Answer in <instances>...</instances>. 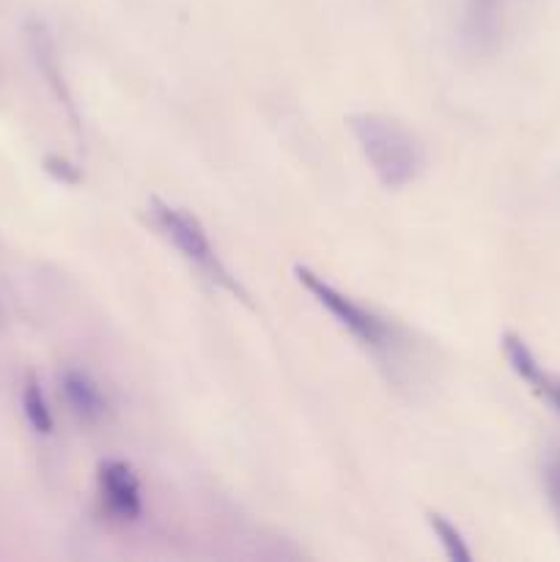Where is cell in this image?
I'll use <instances>...</instances> for the list:
<instances>
[{
	"mask_svg": "<svg viewBox=\"0 0 560 562\" xmlns=\"http://www.w3.org/2000/svg\"><path fill=\"white\" fill-rule=\"evenodd\" d=\"M349 130L382 187L401 190L421 176L423 146L401 121L384 113H351Z\"/></svg>",
	"mask_w": 560,
	"mask_h": 562,
	"instance_id": "6da1fadb",
	"label": "cell"
},
{
	"mask_svg": "<svg viewBox=\"0 0 560 562\" xmlns=\"http://www.w3.org/2000/svg\"><path fill=\"white\" fill-rule=\"evenodd\" d=\"M148 220H152L154 231L195 269L201 278H206L209 283L217 285V289L228 291L236 300L247 302V291L239 280L234 278L225 261L220 258V252L214 250L212 236L203 228L201 220L195 217L187 209L176 206V203L163 201V198H152L148 201Z\"/></svg>",
	"mask_w": 560,
	"mask_h": 562,
	"instance_id": "7a4b0ae2",
	"label": "cell"
},
{
	"mask_svg": "<svg viewBox=\"0 0 560 562\" xmlns=\"http://www.w3.org/2000/svg\"><path fill=\"white\" fill-rule=\"evenodd\" d=\"M294 278L296 283L313 296V302H316L322 311H327L329 316L335 318V324H338L340 329H346V333H349L362 349L373 351V355H388V351H393L395 346L393 327H390L379 313H373L371 307L351 300L349 294H344L338 285H333L327 278L313 272L311 267L296 263Z\"/></svg>",
	"mask_w": 560,
	"mask_h": 562,
	"instance_id": "3957f363",
	"label": "cell"
},
{
	"mask_svg": "<svg viewBox=\"0 0 560 562\" xmlns=\"http://www.w3.org/2000/svg\"><path fill=\"white\" fill-rule=\"evenodd\" d=\"M97 492L104 510L119 521H135L143 514V488L126 461L108 459L97 470Z\"/></svg>",
	"mask_w": 560,
	"mask_h": 562,
	"instance_id": "277c9868",
	"label": "cell"
},
{
	"mask_svg": "<svg viewBox=\"0 0 560 562\" xmlns=\"http://www.w3.org/2000/svg\"><path fill=\"white\" fill-rule=\"evenodd\" d=\"M500 346H503L505 362H508L511 371L516 373V379L525 382L530 393H536L549 409L560 415V376H555V373H549L547 368L541 366L536 351L527 346V340L522 338V335L503 333Z\"/></svg>",
	"mask_w": 560,
	"mask_h": 562,
	"instance_id": "5b68a950",
	"label": "cell"
},
{
	"mask_svg": "<svg viewBox=\"0 0 560 562\" xmlns=\"http://www.w3.org/2000/svg\"><path fill=\"white\" fill-rule=\"evenodd\" d=\"M461 33L472 53H492L503 33V5L500 0H467L461 16Z\"/></svg>",
	"mask_w": 560,
	"mask_h": 562,
	"instance_id": "8992f818",
	"label": "cell"
},
{
	"mask_svg": "<svg viewBox=\"0 0 560 562\" xmlns=\"http://www.w3.org/2000/svg\"><path fill=\"white\" fill-rule=\"evenodd\" d=\"M60 393H64L69 409L82 423H99L104 417V412H108V398H104L102 387L86 371L66 368L60 373Z\"/></svg>",
	"mask_w": 560,
	"mask_h": 562,
	"instance_id": "52a82bcc",
	"label": "cell"
},
{
	"mask_svg": "<svg viewBox=\"0 0 560 562\" xmlns=\"http://www.w3.org/2000/svg\"><path fill=\"white\" fill-rule=\"evenodd\" d=\"M22 415H25L27 426H31L36 434H42V437L53 434L55 428L53 409H49V401L47 395H44L42 382H38L33 373L25 379V384H22Z\"/></svg>",
	"mask_w": 560,
	"mask_h": 562,
	"instance_id": "ba28073f",
	"label": "cell"
},
{
	"mask_svg": "<svg viewBox=\"0 0 560 562\" xmlns=\"http://www.w3.org/2000/svg\"><path fill=\"white\" fill-rule=\"evenodd\" d=\"M426 521H428V527H432L434 538L439 541V547H443L445 554H448V560H453V562H470L472 560L470 547H467L461 530H456V525H450L443 514H426Z\"/></svg>",
	"mask_w": 560,
	"mask_h": 562,
	"instance_id": "9c48e42d",
	"label": "cell"
},
{
	"mask_svg": "<svg viewBox=\"0 0 560 562\" xmlns=\"http://www.w3.org/2000/svg\"><path fill=\"white\" fill-rule=\"evenodd\" d=\"M544 494H547L549 510H552L560 530V450L549 453L544 461Z\"/></svg>",
	"mask_w": 560,
	"mask_h": 562,
	"instance_id": "30bf717a",
	"label": "cell"
},
{
	"mask_svg": "<svg viewBox=\"0 0 560 562\" xmlns=\"http://www.w3.org/2000/svg\"><path fill=\"white\" fill-rule=\"evenodd\" d=\"M44 165H47L49 173H53L55 179L64 181V184H75V181L80 179V173H77V170L71 168V165L66 162V159H60V157H49Z\"/></svg>",
	"mask_w": 560,
	"mask_h": 562,
	"instance_id": "8fae6325",
	"label": "cell"
}]
</instances>
